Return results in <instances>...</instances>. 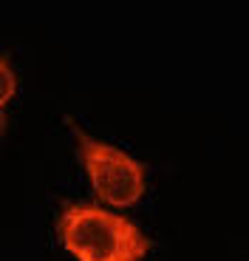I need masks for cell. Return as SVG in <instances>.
Returning a JSON list of instances; mask_svg holds the SVG:
<instances>
[{
	"mask_svg": "<svg viewBox=\"0 0 249 261\" xmlns=\"http://www.w3.org/2000/svg\"><path fill=\"white\" fill-rule=\"evenodd\" d=\"M17 97V71L12 65V57L0 51V137L9 128V105Z\"/></svg>",
	"mask_w": 249,
	"mask_h": 261,
	"instance_id": "cell-3",
	"label": "cell"
},
{
	"mask_svg": "<svg viewBox=\"0 0 249 261\" xmlns=\"http://www.w3.org/2000/svg\"><path fill=\"white\" fill-rule=\"evenodd\" d=\"M66 125L71 130L79 162L85 168V176L99 202L111 207L136 204L147 190V165L133 159L116 145L97 139L85 128H79V122H74L71 117H66Z\"/></svg>",
	"mask_w": 249,
	"mask_h": 261,
	"instance_id": "cell-2",
	"label": "cell"
},
{
	"mask_svg": "<svg viewBox=\"0 0 249 261\" xmlns=\"http://www.w3.org/2000/svg\"><path fill=\"white\" fill-rule=\"evenodd\" d=\"M59 244L79 261H144L153 242L128 216L94 202L63 199L57 210Z\"/></svg>",
	"mask_w": 249,
	"mask_h": 261,
	"instance_id": "cell-1",
	"label": "cell"
}]
</instances>
